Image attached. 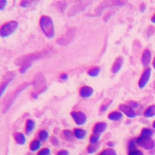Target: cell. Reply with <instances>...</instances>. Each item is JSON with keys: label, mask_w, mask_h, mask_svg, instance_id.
Wrapping results in <instances>:
<instances>
[{"label": "cell", "mask_w": 155, "mask_h": 155, "mask_svg": "<svg viewBox=\"0 0 155 155\" xmlns=\"http://www.w3.org/2000/svg\"><path fill=\"white\" fill-rule=\"evenodd\" d=\"M75 35V32L73 29H70L67 31V32L60 37L57 40V43L58 44L61 45V46H66V45L70 44L73 40Z\"/></svg>", "instance_id": "cell-7"}, {"label": "cell", "mask_w": 155, "mask_h": 155, "mask_svg": "<svg viewBox=\"0 0 155 155\" xmlns=\"http://www.w3.org/2000/svg\"><path fill=\"white\" fill-rule=\"evenodd\" d=\"M40 25L44 35L49 39H51L55 36V31L54 23L50 16L43 15L40 18Z\"/></svg>", "instance_id": "cell-3"}, {"label": "cell", "mask_w": 155, "mask_h": 155, "mask_svg": "<svg viewBox=\"0 0 155 155\" xmlns=\"http://www.w3.org/2000/svg\"><path fill=\"white\" fill-rule=\"evenodd\" d=\"M129 106L131 107L132 108H136L138 107V103L134 101H131L129 102Z\"/></svg>", "instance_id": "cell-35"}, {"label": "cell", "mask_w": 155, "mask_h": 155, "mask_svg": "<svg viewBox=\"0 0 155 155\" xmlns=\"http://www.w3.org/2000/svg\"><path fill=\"white\" fill-rule=\"evenodd\" d=\"M153 127L155 128V122H154V123H153Z\"/></svg>", "instance_id": "cell-40"}, {"label": "cell", "mask_w": 155, "mask_h": 155, "mask_svg": "<svg viewBox=\"0 0 155 155\" xmlns=\"http://www.w3.org/2000/svg\"><path fill=\"white\" fill-rule=\"evenodd\" d=\"M100 72H101V69L99 67H94L90 69L87 71V74L90 77L95 78L99 75Z\"/></svg>", "instance_id": "cell-20"}, {"label": "cell", "mask_w": 155, "mask_h": 155, "mask_svg": "<svg viewBox=\"0 0 155 155\" xmlns=\"http://www.w3.org/2000/svg\"><path fill=\"white\" fill-rule=\"evenodd\" d=\"M37 1H21L20 3V6L23 8H27L30 5H33Z\"/></svg>", "instance_id": "cell-26"}, {"label": "cell", "mask_w": 155, "mask_h": 155, "mask_svg": "<svg viewBox=\"0 0 155 155\" xmlns=\"http://www.w3.org/2000/svg\"><path fill=\"white\" fill-rule=\"evenodd\" d=\"M14 138L16 143L20 145H23L25 143V137L22 133H15L14 134Z\"/></svg>", "instance_id": "cell-18"}, {"label": "cell", "mask_w": 155, "mask_h": 155, "mask_svg": "<svg viewBox=\"0 0 155 155\" xmlns=\"http://www.w3.org/2000/svg\"><path fill=\"white\" fill-rule=\"evenodd\" d=\"M48 137H49V133L46 130H43L40 132V133H39V138H40L41 141H46Z\"/></svg>", "instance_id": "cell-25"}, {"label": "cell", "mask_w": 155, "mask_h": 155, "mask_svg": "<svg viewBox=\"0 0 155 155\" xmlns=\"http://www.w3.org/2000/svg\"><path fill=\"white\" fill-rule=\"evenodd\" d=\"M40 147H41V142L39 140L33 141L30 145V150L33 152H35L39 150Z\"/></svg>", "instance_id": "cell-21"}, {"label": "cell", "mask_w": 155, "mask_h": 155, "mask_svg": "<svg viewBox=\"0 0 155 155\" xmlns=\"http://www.w3.org/2000/svg\"><path fill=\"white\" fill-rule=\"evenodd\" d=\"M35 127V122L32 119H28L25 124V133L27 134H30L34 131Z\"/></svg>", "instance_id": "cell-16"}, {"label": "cell", "mask_w": 155, "mask_h": 155, "mask_svg": "<svg viewBox=\"0 0 155 155\" xmlns=\"http://www.w3.org/2000/svg\"><path fill=\"white\" fill-rule=\"evenodd\" d=\"M57 155H69V152L66 150H61L58 153Z\"/></svg>", "instance_id": "cell-37"}, {"label": "cell", "mask_w": 155, "mask_h": 155, "mask_svg": "<svg viewBox=\"0 0 155 155\" xmlns=\"http://www.w3.org/2000/svg\"><path fill=\"white\" fill-rule=\"evenodd\" d=\"M119 109L128 118H133L136 116L135 112L133 111L132 108L129 106H127L126 104H121L119 106Z\"/></svg>", "instance_id": "cell-13"}, {"label": "cell", "mask_w": 155, "mask_h": 155, "mask_svg": "<svg viewBox=\"0 0 155 155\" xmlns=\"http://www.w3.org/2000/svg\"><path fill=\"white\" fill-rule=\"evenodd\" d=\"M60 78L62 81H66L69 78V76L67 74L64 73L61 74V75L60 76Z\"/></svg>", "instance_id": "cell-34"}, {"label": "cell", "mask_w": 155, "mask_h": 155, "mask_svg": "<svg viewBox=\"0 0 155 155\" xmlns=\"http://www.w3.org/2000/svg\"><path fill=\"white\" fill-rule=\"evenodd\" d=\"M31 66H32V64H25V65L21 66L20 70H19V72H20L21 73L24 74L27 72V71L30 68Z\"/></svg>", "instance_id": "cell-29"}, {"label": "cell", "mask_w": 155, "mask_h": 155, "mask_svg": "<svg viewBox=\"0 0 155 155\" xmlns=\"http://www.w3.org/2000/svg\"><path fill=\"white\" fill-rule=\"evenodd\" d=\"M153 67L155 69V57H154V59L153 60Z\"/></svg>", "instance_id": "cell-39"}, {"label": "cell", "mask_w": 155, "mask_h": 155, "mask_svg": "<svg viewBox=\"0 0 155 155\" xmlns=\"http://www.w3.org/2000/svg\"><path fill=\"white\" fill-rule=\"evenodd\" d=\"M94 90L92 87L84 86H82L80 90V95L82 98H88L93 94Z\"/></svg>", "instance_id": "cell-12"}, {"label": "cell", "mask_w": 155, "mask_h": 155, "mask_svg": "<svg viewBox=\"0 0 155 155\" xmlns=\"http://www.w3.org/2000/svg\"><path fill=\"white\" fill-rule=\"evenodd\" d=\"M19 23L16 21H10L4 23L0 29V35L3 38L9 37L17 30Z\"/></svg>", "instance_id": "cell-5"}, {"label": "cell", "mask_w": 155, "mask_h": 155, "mask_svg": "<svg viewBox=\"0 0 155 155\" xmlns=\"http://www.w3.org/2000/svg\"><path fill=\"white\" fill-rule=\"evenodd\" d=\"M98 145L93 144V145H91L88 147V151L90 153H95L97 150H98Z\"/></svg>", "instance_id": "cell-31"}, {"label": "cell", "mask_w": 155, "mask_h": 155, "mask_svg": "<svg viewBox=\"0 0 155 155\" xmlns=\"http://www.w3.org/2000/svg\"><path fill=\"white\" fill-rule=\"evenodd\" d=\"M8 1L6 0H1L0 1V10H3L7 5Z\"/></svg>", "instance_id": "cell-33"}, {"label": "cell", "mask_w": 155, "mask_h": 155, "mask_svg": "<svg viewBox=\"0 0 155 155\" xmlns=\"http://www.w3.org/2000/svg\"><path fill=\"white\" fill-rule=\"evenodd\" d=\"M123 117L122 114L119 112H113L110 113L108 116V118L113 121H118L121 119Z\"/></svg>", "instance_id": "cell-17"}, {"label": "cell", "mask_w": 155, "mask_h": 155, "mask_svg": "<svg viewBox=\"0 0 155 155\" xmlns=\"http://www.w3.org/2000/svg\"><path fill=\"white\" fill-rule=\"evenodd\" d=\"M136 143L140 146L147 150H150L154 147V143L150 138L141 136L137 139Z\"/></svg>", "instance_id": "cell-9"}, {"label": "cell", "mask_w": 155, "mask_h": 155, "mask_svg": "<svg viewBox=\"0 0 155 155\" xmlns=\"http://www.w3.org/2000/svg\"><path fill=\"white\" fill-rule=\"evenodd\" d=\"M32 83L29 82L23 83L18 86V87L16 88L14 91H13L8 95L6 96L2 104V112L3 113H5L9 110V108L11 107V106L13 105L15 101L17 98L18 95H20L23 91L26 89Z\"/></svg>", "instance_id": "cell-1"}, {"label": "cell", "mask_w": 155, "mask_h": 155, "mask_svg": "<svg viewBox=\"0 0 155 155\" xmlns=\"http://www.w3.org/2000/svg\"><path fill=\"white\" fill-rule=\"evenodd\" d=\"M16 76V73L15 71L8 72L4 75L1 82V87H0V96H1V97L3 96L9 85L14 80Z\"/></svg>", "instance_id": "cell-6"}, {"label": "cell", "mask_w": 155, "mask_h": 155, "mask_svg": "<svg viewBox=\"0 0 155 155\" xmlns=\"http://www.w3.org/2000/svg\"><path fill=\"white\" fill-rule=\"evenodd\" d=\"M87 132L81 128H75L74 130V135L75 136L79 139H82L86 137Z\"/></svg>", "instance_id": "cell-19"}, {"label": "cell", "mask_w": 155, "mask_h": 155, "mask_svg": "<svg viewBox=\"0 0 155 155\" xmlns=\"http://www.w3.org/2000/svg\"><path fill=\"white\" fill-rule=\"evenodd\" d=\"M151 53L150 51L148 50H145L142 56V64H143L144 66H147L148 65H149V64L151 61Z\"/></svg>", "instance_id": "cell-15"}, {"label": "cell", "mask_w": 155, "mask_h": 155, "mask_svg": "<svg viewBox=\"0 0 155 155\" xmlns=\"http://www.w3.org/2000/svg\"><path fill=\"white\" fill-rule=\"evenodd\" d=\"M51 143H53V144H54V145H57L58 144V143H59V141H58L57 138H55V137L51 138Z\"/></svg>", "instance_id": "cell-36"}, {"label": "cell", "mask_w": 155, "mask_h": 155, "mask_svg": "<svg viewBox=\"0 0 155 155\" xmlns=\"http://www.w3.org/2000/svg\"><path fill=\"white\" fill-rule=\"evenodd\" d=\"M62 136L66 141H73V136L72 132L66 130L62 132Z\"/></svg>", "instance_id": "cell-23"}, {"label": "cell", "mask_w": 155, "mask_h": 155, "mask_svg": "<svg viewBox=\"0 0 155 155\" xmlns=\"http://www.w3.org/2000/svg\"><path fill=\"white\" fill-rule=\"evenodd\" d=\"M153 134V132L150 129L148 128H144L142 131L141 136L145 137V138H150Z\"/></svg>", "instance_id": "cell-24"}, {"label": "cell", "mask_w": 155, "mask_h": 155, "mask_svg": "<svg viewBox=\"0 0 155 155\" xmlns=\"http://www.w3.org/2000/svg\"><path fill=\"white\" fill-rule=\"evenodd\" d=\"M123 62L124 60L122 57H118V58H116L112 67V72L114 74L118 73L122 68Z\"/></svg>", "instance_id": "cell-14"}, {"label": "cell", "mask_w": 155, "mask_h": 155, "mask_svg": "<svg viewBox=\"0 0 155 155\" xmlns=\"http://www.w3.org/2000/svg\"><path fill=\"white\" fill-rule=\"evenodd\" d=\"M145 117L150 118L153 117L155 115V106H152L150 107H148L144 113Z\"/></svg>", "instance_id": "cell-22"}, {"label": "cell", "mask_w": 155, "mask_h": 155, "mask_svg": "<svg viewBox=\"0 0 155 155\" xmlns=\"http://www.w3.org/2000/svg\"><path fill=\"white\" fill-rule=\"evenodd\" d=\"M100 155H116V153L115 150L111 149V148H107V149L103 151Z\"/></svg>", "instance_id": "cell-28"}, {"label": "cell", "mask_w": 155, "mask_h": 155, "mask_svg": "<svg viewBox=\"0 0 155 155\" xmlns=\"http://www.w3.org/2000/svg\"><path fill=\"white\" fill-rule=\"evenodd\" d=\"M107 127V123L104 122H99L95 124L93 127V134L100 136L101 134L104 133Z\"/></svg>", "instance_id": "cell-11"}, {"label": "cell", "mask_w": 155, "mask_h": 155, "mask_svg": "<svg viewBox=\"0 0 155 155\" xmlns=\"http://www.w3.org/2000/svg\"><path fill=\"white\" fill-rule=\"evenodd\" d=\"M152 21L153 23H155V15H154V16L152 17Z\"/></svg>", "instance_id": "cell-38"}, {"label": "cell", "mask_w": 155, "mask_h": 155, "mask_svg": "<svg viewBox=\"0 0 155 155\" xmlns=\"http://www.w3.org/2000/svg\"><path fill=\"white\" fill-rule=\"evenodd\" d=\"M32 84L33 85L35 91L38 95L43 93L47 90V82L46 78L44 75L40 72L38 73L34 78L33 81L32 82Z\"/></svg>", "instance_id": "cell-4"}, {"label": "cell", "mask_w": 155, "mask_h": 155, "mask_svg": "<svg viewBox=\"0 0 155 155\" xmlns=\"http://www.w3.org/2000/svg\"><path fill=\"white\" fill-rule=\"evenodd\" d=\"M51 53V50L49 49H44L37 52L27 54L21 57H19L15 61V64L18 66H23L25 64H32V62L36 60L47 56Z\"/></svg>", "instance_id": "cell-2"}, {"label": "cell", "mask_w": 155, "mask_h": 155, "mask_svg": "<svg viewBox=\"0 0 155 155\" xmlns=\"http://www.w3.org/2000/svg\"><path fill=\"white\" fill-rule=\"evenodd\" d=\"M50 153V151L49 148H44V149L39 152L38 155H49Z\"/></svg>", "instance_id": "cell-32"}, {"label": "cell", "mask_w": 155, "mask_h": 155, "mask_svg": "<svg viewBox=\"0 0 155 155\" xmlns=\"http://www.w3.org/2000/svg\"><path fill=\"white\" fill-rule=\"evenodd\" d=\"M99 137H100V136H98V135H96V134L92 135L90 139V143H91L92 144H95L97 143L99 139Z\"/></svg>", "instance_id": "cell-30"}, {"label": "cell", "mask_w": 155, "mask_h": 155, "mask_svg": "<svg viewBox=\"0 0 155 155\" xmlns=\"http://www.w3.org/2000/svg\"><path fill=\"white\" fill-rule=\"evenodd\" d=\"M151 75V69L147 68L146 69L143 73L142 74L140 80L139 81V87L141 88H144L148 83V81H149L150 77Z\"/></svg>", "instance_id": "cell-10"}, {"label": "cell", "mask_w": 155, "mask_h": 155, "mask_svg": "<svg viewBox=\"0 0 155 155\" xmlns=\"http://www.w3.org/2000/svg\"><path fill=\"white\" fill-rule=\"evenodd\" d=\"M71 116L78 126H82L87 122L86 115L81 112H72L70 113Z\"/></svg>", "instance_id": "cell-8"}, {"label": "cell", "mask_w": 155, "mask_h": 155, "mask_svg": "<svg viewBox=\"0 0 155 155\" xmlns=\"http://www.w3.org/2000/svg\"><path fill=\"white\" fill-rule=\"evenodd\" d=\"M112 103V101L110 100L109 101L107 102H105L101 106V108H100V111L101 112H105L108 109V108L110 107V106L111 105V104Z\"/></svg>", "instance_id": "cell-27"}]
</instances>
